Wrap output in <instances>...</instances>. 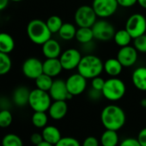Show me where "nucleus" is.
Segmentation results:
<instances>
[{
	"label": "nucleus",
	"instance_id": "obj_20",
	"mask_svg": "<svg viewBox=\"0 0 146 146\" xmlns=\"http://www.w3.org/2000/svg\"><path fill=\"white\" fill-rule=\"evenodd\" d=\"M42 137L44 141L55 145L61 139L60 131L54 126H46L42 130Z\"/></svg>",
	"mask_w": 146,
	"mask_h": 146
},
{
	"label": "nucleus",
	"instance_id": "obj_44",
	"mask_svg": "<svg viewBox=\"0 0 146 146\" xmlns=\"http://www.w3.org/2000/svg\"><path fill=\"white\" fill-rule=\"evenodd\" d=\"M138 3L139 4L140 7L146 9V0H138Z\"/></svg>",
	"mask_w": 146,
	"mask_h": 146
},
{
	"label": "nucleus",
	"instance_id": "obj_18",
	"mask_svg": "<svg viewBox=\"0 0 146 146\" xmlns=\"http://www.w3.org/2000/svg\"><path fill=\"white\" fill-rule=\"evenodd\" d=\"M30 92L31 91H29L28 88L26 86H21L16 87L12 95L13 103L18 107L26 106L27 104H28Z\"/></svg>",
	"mask_w": 146,
	"mask_h": 146
},
{
	"label": "nucleus",
	"instance_id": "obj_42",
	"mask_svg": "<svg viewBox=\"0 0 146 146\" xmlns=\"http://www.w3.org/2000/svg\"><path fill=\"white\" fill-rule=\"evenodd\" d=\"M138 141L141 146H146V127L143 128L138 135Z\"/></svg>",
	"mask_w": 146,
	"mask_h": 146
},
{
	"label": "nucleus",
	"instance_id": "obj_45",
	"mask_svg": "<svg viewBox=\"0 0 146 146\" xmlns=\"http://www.w3.org/2000/svg\"><path fill=\"white\" fill-rule=\"evenodd\" d=\"M36 146H54L53 145H51V144H49V143H47V142H46V141H43V142H41L40 144H39L38 145Z\"/></svg>",
	"mask_w": 146,
	"mask_h": 146
},
{
	"label": "nucleus",
	"instance_id": "obj_38",
	"mask_svg": "<svg viewBox=\"0 0 146 146\" xmlns=\"http://www.w3.org/2000/svg\"><path fill=\"white\" fill-rule=\"evenodd\" d=\"M119 146H141L140 144L139 143L137 139H133V138H127L125 139L124 140L121 141V143L120 144Z\"/></svg>",
	"mask_w": 146,
	"mask_h": 146
},
{
	"label": "nucleus",
	"instance_id": "obj_5",
	"mask_svg": "<svg viewBox=\"0 0 146 146\" xmlns=\"http://www.w3.org/2000/svg\"><path fill=\"white\" fill-rule=\"evenodd\" d=\"M52 104V98L48 92L34 89L30 92L28 105L34 112H46Z\"/></svg>",
	"mask_w": 146,
	"mask_h": 146
},
{
	"label": "nucleus",
	"instance_id": "obj_30",
	"mask_svg": "<svg viewBox=\"0 0 146 146\" xmlns=\"http://www.w3.org/2000/svg\"><path fill=\"white\" fill-rule=\"evenodd\" d=\"M12 67V62L9 54L0 52V75H4L9 72Z\"/></svg>",
	"mask_w": 146,
	"mask_h": 146
},
{
	"label": "nucleus",
	"instance_id": "obj_37",
	"mask_svg": "<svg viewBox=\"0 0 146 146\" xmlns=\"http://www.w3.org/2000/svg\"><path fill=\"white\" fill-rule=\"evenodd\" d=\"M82 146H100V144H99L98 139L96 137L89 136V137H87L83 140Z\"/></svg>",
	"mask_w": 146,
	"mask_h": 146
},
{
	"label": "nucleus",
	"instance_id": "obj_14",
	"mask_svg": "<svg viewBox=\"0 0 146 146\" xmlns=\"http://www.w3.org/2000/svg\"><path fill=\"white\" fill-rule=\"evenodd\" d=\"M48 92L52 99L54 101H66L72 98L67 89L65 81L60 79L53 80L52 87Z\"/></svg>",
	"mask_w": 146,
	"mask_h": 146
},
{
	"label": "nucleus",
	"instance_id": "obj_49",
	"mask_svg": "<svg viewBox=\"0 0 146 146\" xmlns=\"http://www.w3.org/2000/svg\"><path fill=\"white\" fill-rule=\"evenodd\" d=\"M145 109H146V107H145Z\"/></svg>",
	"mask_w": 146,
	"mask_h": 146
},
{
	"label": "nucleus",
	"instance_id": "obj_10",
	"mask_svg": "<svg viewBox=\"0 0 146 146\" xmlns=\"http://www.w3.org/2000/svg\"><path fill=\"white\" fill-rule=\"evenodd\" d=\"M82 57L83 56L78 50L70 48L61 53L59 56V61L64 70L71 71L77 68Z\"/></svg>",
	"mask_w": 146,
	"mask_h": 146
},
{
	"label": "nucleus",
	"instance_id": "obj_40",
	"mask_svg": "<svg viewBox=\"0 0 146 146\" xmlns=\"http://www.w3.org/2000/svg\"><path fill=\"white\" fill-rule=\"evenodd\" d=\"M119 6L123 8H130L138 3V0H117Z\"/></svg>",
	"mask_w": 146,
	"mask_h": 146
},
{
	"label": "nucleus",
	"instance_id": "obj_2",
	"mask_svg": "<svg viewBox=\"0 0 146 146\" xmlns=\"http://www.w3.org/2000/svg\"><path fill=\"white\" fill-rule=\"evenodd\" d=\"M104 70V62L100 57L93 54H87L83 56L77 67V73L83 75L84 78L94 79Z\"/></svg>",
	"mask_w": 146,
	"mask_h": 146
},
{
	"label": "nucleus",
	"instance_id": "obj_13",
	"mask_svg": "<svg viewBox=\"0 0 146 146\" xmlns=\"http://www.w3.org/2000/svg\"><path fill=\"white\" fill-rule=\"evenodd\" d=\"M116 58L120 61L123 67L129 68L137 62L139 58V51L134 46L132 45L121 47L117 53Z\"/></svg>",
	"mask_w": 146,
	"mask_h": 146
},
{
	"label": "nucleus",
	"instance_id": "obj_1",
	"mask_svg": "<svg viewBox=\"0 0 146 146\" xmlns=\"http://www.w3.org/2000/svg\"><path fill=\"white\" fill-rule=\"evenodd\" d=\"M126 121L125 111L115 104L106 106L101 113V121L103 127L108 130L119 131L125 126Z\"/></svg>",
	"mask_w": 146,
	"mask_h": 146
},
{
	"label": "nucleus",
	"instance_id": "obj_16",
	"mask_svg": "<svg viewBox=\"0 0 146 146\" xmlns=\"http://www.w3.org/2000/svg\"><path fill=\"white\" fill-rule=\"evenodd\" d=\"M63 70L59 58H46L43 62V74L53 78L58 76Z\"/></svg>",
	"mask_w": 146,
	"mask_h": 146
},
{
	"label": "nucleus",
	"instance_id": "obj_26",
	"mask_svg": "<svg viewBox=\"0 0 146 146\" xmlns=\"http://www.w3.org/2000/svg\"><path fill=\"white\" fill-rule=\"evenodd\" d=\"M113 39H114V43L121 48V47L130 45V44L133 38H132L130 33L126 29H120V30H118L115 32Z\"/></svg>",
	"mask_w": 146,
	"mask_h": 146
},
{
	"label": "nucleus",
	"instance_id": "obj_29",
	"mask_svg": "<svg viewBox=\"0 0 146 146\" xmlns=\"http://www.w3.org/2000/svg\"><path fill=\"white\" fill-rule=\"evenodd\" d=\"M32 123L37 128H44L47 125L48 116L46 112H34L32 115Z\"/></svg>",
	"mask_w": 146,
	"mask_h": 146
},
{
	"label": "nucleus",
	"instance_id": "obj_43",
	"mask_svg": "<svg viewBox=\"0 0 146 146\" xmlns=\"http://www.w3.org/2000/svg\"><path fill=\"white\" fill-rule=\"evenodd\" d=\"M9 0H0V11L3 10L7 7V5L9 3Z\"/></svg>",
	"mask_w": 146,
	"mask_h": 146
},
{
	"label": "nucleus",
	"instance_id": "obj_35",
	"mask_svg": "<svg viewBox=\"0 0 146 146\" xmlns=\"http://www.w3.org/2000/svg\"><path fill=\"white\" fill-rule=\"evenodd\" d=\"M105 81L103 78L100 77V76H97L94 79H92V81H91V87L96 89V90H98V91H102L103 89V86H104V84H105Z\"/></svg>",
	"mask_w": 146,
	"mask_h": 146
},
{
	"label": "nucleus",
	"instance_id": "obj_7",
	"mask_svg": "<svg viewBox=\"0 0 146 146\" xmlns=\"http://www.w3.org/2000/svg\"><path fill=\"white\" fill-rule=\"evenodd\" d=\"M125 29L134 39L146 33V17L139 13L133 14L126 22Z\"/></svg>",
	"mask_w": 146,
	"mask_h": 146
},
{
	"label": "nucleus",
	"instance_id": "obj_33",
	"mask_svg": "<svg viewBox=\"0 0 146 146\" xmlns=\"http://www.w3.org/2000/svg\"><path fill=\"white\" fill-rule=\"evenodd\" d=\"M133 46L141 53H146V33L133 39Z\"/></svg>",
	"mask_w": 146,
	"mask_h": 146
},
{
	"label": "nucleus",
	"instance_id": "obj_23",
	"mask_svg": "<svg viewBox=\"0 0 146 146\" xmlns=\"http://www.w3.org/2000/svg\"><path fill=\"white\" fill-rule=\"evenodd\" d=\"M15 48V41L12 36L7 33H0V52L9 54Z\"/></svg>",
	"mask_w": 146,
	"mask_h": 146
},
{
	"label": "nucleus",
	"instance_id": "obj_9",
	"mask_svg": "<svg viewBox=\"0 0 146 146\" xmlns=\"http://www.w3.org/2000/svg\"><path fill=\"white\" fill-rule=\"evenodd\" d=\"M97 17L106 19L115 14L119 8L117 0H93L91 5Z\"/></svg>",
	"mask_w": 146,
	"mask_h": 146
},
{
	"label": "nucleus",
	"instance_id": "obj_46",
	"mask_svg": "<svg viewBox=\"0 0 146 146\" xmlns=\"http://www.w3.org/2000/svg\"><path fill=\"white\" fill-rule=\"evenodd\" d=\"M141 105H142L144 108H145L146 107V99H143V100H142V102H141Z\"/></svg>",
	"mask_w": 146,
	"mask_h": 146
},
{
	"label": "nucleus",
	"instance_id": "obj_36",
	"mask_svg": "<svg viewBox=\"0 0 146 146\" xmlns=\"http://www.w3.org/2000/svg\"><path fill=\"white\" fill-rule=\"evenodd\" d=\"M88 96L89 98V99L93 100V101H98L102 98V97H103L102 95V92L96 90L94 88L91 87V89L88 92Z\"/></svg>",
	"mask_w": 146,
	"mask_h": 146
},
{
	"label": "nucleus",
	"instance_id": "obj_41",
	"mask_svg": "<svg viewBox=\"0 0 146 146\" xmlns=\"http://www.w3.org/2000/svg\"><path fill=\"white\" fill-rule=\"evenodd\" d=\"M10 102L5 97L0 98V110H9Z\"/></svg>",
	"mask_w": 146,
	"mask_h": 146
},
{
	"label": "nucleus",
	"instance_id": "obj_8",
	"mask_svg": "<svg viewBox=\"0 0 146 146\" xmlns=\"http://www.w3.org/2000/svg\"><path fill=\"white\" fill-rule=\"evenodd\" d=\"M91 28L94 33V38L103 42H107L114 38L116 32L114 25L104 19L97 20Z\"/></svg>",
	"mask_w": 146,
	"mask_h": 146
},
{
	"label": "nucleus",
	"instance_id": "obj_24",
	"mask_svg": "<svg viewBox=\"0 0 146 146\" xmlns=\"http://www.w3.org/2000/svg\"><path fill=\"white\" fill-rule=\"evenodd\" d=\"M75 38L77 39L78 43L82 44H86L92 42V40L95 38L92 28L91 27H78L77 30Z\"/></svg>",
	"mask_w": 146,
	"mask_h": 146
},
{
	"label": "nucleus",
	"instance_id": "obj_47",
	"mask_svg": "<svg viewBox=\"0 0 146 146\" xmlns=\"http://www.w3.org/2000/svg\"><path fill=\"white\" fill-rule=\"evenodd\" d=\"M9 1H12V2H21L22 0H9Z\"/></svg>",
	"mask_w": 146,
	"mask_h": 146
},
{
	"label": "nucleus",
	"instance_id": "obj_34",
	"mask_svg": "<svg viewBox=\"0 0 146 146\" xmlns=\"http://www.w3.org/2000/svg\"><path fill=\"white\" fill-rule=\"evenodd\" d=\"M54 146H81L79 141L71 137H64Z\"/></svg>",
	"mask_w": 146,
	"mask_h": 146
},
{
	"label": "nucleus",
	"instance_id": "obj_32",
	"mask_svg": "<svg viewBox=\"0 0 146 146\" xmlns=\"http://www.w3.org/2000/svg\"><path fill=\"white\" fill-rule=\"evenodd\" d=\"M13 121L12 114L9 110H0V127L6 128L10 126Z\"/></svg>",
	"mask_w": 146,
	"mask_h": 146
},
{
	"label": "nucleus",
	"instance_id": "obj_12",
	"mask_svg": "<svg viewBox=\"0 0 146 146\" xmlns=\"http://www.w3.org/2000/svg\"><path fill=\"white\" fill-rule=\"evenodd\" d=\"M67 89L72 97L81 95L87 87V79L79 73L70 75L65 80Z\"/></svg>",
	"mask_w": 146,
	"mask_h": 146
},
{
	"label": "nucleus",
	"instance_id": "obj_17",
	"mask_svg": "<svg viewBox=\"0 0 146 146\" xmlns=\"http://www.w3.org/2000/svg\"><path fill=\"white\" fill-rule=\"evenodd\" d=\"M48 112L50 117L53 120L59 121L63 119L68 112V105L66 101H54L52 103Z\"/></svg>",
	"mask_w": 146,
	"mask_h": 146
},
{
	"label": "nucleus",
	"instance_id": "obj_22",
	"mask_svg": "<svg viewBox=\"0 0 146 146\" xmlns=\"http://www.w3.org/2000/svg\"><path fill=\"white\" fill-rule=\"evenodd\" d=\"M100 141L102 146H117L120 141L117 131L106 129L102 134Z\"/></svg>",
	"mask_w": 146,
	"mask_h": 146
},
{
	"label": "nucleus",
	"instance_id": "obj_27",
	"mask_svg": "<svg viewBox=\"0 0 146 146\" xmlns=\"http://www.w3.org/2000/svg\"><path fill=\"white\" fill-rule=\"evenodd\" d=\"M34 80H35L36 88L42 90V91H45V92H49V90L51 89L52 85L53 83L52 78L50 77L49 75L46 74H40Z\"/></svg>",
	"mask_w": 146,
	"mask_h": 146
},
{
	"label": "nucleus",
	"instance_id": "obj_48",
	"mask_svg": "<svg viewBox=\"0 0 146 146\" xmlns=\"http://www.w3.org/2000/svg\"><path fill=\"white\" fill-rule=\"evenodd\" d=\"M0 145H1V142H0Z\"/></svg>",
	"mask_w": 146,
	"mask_h": 146
},
{
	"label": "nucleus",
	"instance_id": "obj_6",
	"mask_svg": "<svg viewBox=\"0 0 146 146\" xmlns=\"http://www.w3.org/2000/svg\"><path fill=\"white\" fill-rule=\"evenodd\" d=\"M74 21L78 27H92L97 21V15L92 6L82 5L74 14Z\"/></svg>",
	"mask_w": 146,
	"mask_h": 146
},
{
	"label": "nucleus",
	"instance_id": "obj_4",
	"mask_svg": "<svg viewBox=\"0 0 146 146\" xmlns=\"http://www.w3.org/2000/svg\"><path fill=\"white\" fill-rule=\"evenodd\" d=\"M102 92L106 99L111 102H116L125 96L126 86L122 80L117 77H111L105 81Z\"/></svg>",
	"mask_w": 146,
	"mask_h": 146
},
{
	"label": "nucleus",
	"instance_id": "obj_15",
	"mask_svg": "<svg viewBox=\"0 0 146 146\" xmlns=\"http://www.w3.org/2000/svg\"><path fill=\"white\" fill-rule=\"evenodd\" d=\"M42 53L46 58H59L62 53L61 45L57 40L51 38L42 44Z\"/></svg>",
	"mask_w": 146,
	"mask_h": 146
},
{
	"label": "nucleus",
	"instance_id": "obj_25",
	"mask_svg": "<svg viewBox=\"0 0 146 146\" xmlns=\"http://www.w3.org/2000/svg\"><path fill=\"white\" fill-rule=\"evenodd\" d=\"M77 30V29L74 24L70 23V22H65L63 24V26L61 27L58 33L61 39L68 41V40H71L72 38L76 37Z\"/></svg>",
	"mask_w": 146,
	"mask_h": 146
},
{
	"label": "nucleus",
	"instance_id": "obj_19",
	"mask_svg": "<svg viewBox=\"0 0 146 146\" xmlns=\"http://www.w3.org/2000/svg\"><path fill=\"white\" fill-rule=\"evenodd\" d=\"M132 81L138 90L146 92V67H139L133 71Z\"/></svg>",
	"mask_w": 146,
	"mask_h": 146
},
{
	"label": "nucleus",
	"instance_id": "obj_28",
	"mask_svg": "<svg viewBox=\"0 0 146 146\" xmlns=\"http://www.w3.org/2000/svg\"><path fill=\"white\" fill-rule=\"evenodd\" d=\"M46 23L52 33H58L61 27L64 24L63 20L59 15H53L48 17L47 20L46 21Z\"/></svg>",
	"mask_w": 146,
	"mask_h": 146
},
{
	"label": "nucleus",
	"instance_id": "obj_31",
	"mask_svg": "<svg viewBox=\"0 0 146 146\" xmlns=\"http://www.w3.org/2000/svg\"><path fill=\"white\" fill-rule=\"evenodd\" d=\"M2 146H23V143L22 139L14 133H9L5 135L2 141H1Z\"/></svg>",
	"mask_w": 146,
	"mask_h": 146
},
{
	"label": "nucleus",
	"instance_id": "obj_3",
	"mask_svg": "<svg viewBox=\"0 0 146 146\" xmlns=\"http://www.w3.org/2000/svg\"><path fill=\"white\" fill-rule=\"evenodd\" d=\"M27 34L34 44L42 45L52 38V33L47 27L46 21L40 19H34L27 26Z\"/></svg>",
	"mask_w": 146,
	"mask_h": 146
},
{
	"label": "nucleus",
	"instance_id": "obj_39",
	"mask_svg": "<svg viewBox=\"0 0 146 146\" xmlns=\"http://www.w3.org/2000/svg\"><path fill=\"white\" fill-rule=\"evenodd\" d=\"M30 141L33 145H38L39 144H40L41 142L44 141L43 139V137H42V134L40 133H34L31 135L30 137Z\"/></svg>",
	"mask_w": 146,
	"mask_h": 146
},
{
	"label": "nucleus",
	"instance_id": "obj_11",
	"mask_svg": "<svg viewBox=\"0 0 146 146\" xmlns=\"http://www.w3.org/2000/svg\"><path fill=\"white\" fill-rule=\"evenodd\" d=\"M23 74L31 80H35L43 74V62L36 57H29L22 63Z\"/></svg>",
	"mask_w": 146,
	"mask_h": 146
},
{
	"label": "nucleus",
	"instance_id": "obj_21",
	"mask_svg": "<svg viewBox=\"0 0 146 146\" xmlns=\"http://www.w3.org/2000/svg\"><path fill=\"white\" fill-rule=\"evenodd\" d=\"M123 68L117 58H108L104 62V71L110 77H117L120 75Z\"/></svg>",
	"mask_w": 146,
	"mask_h": 146
}]
</instances>
